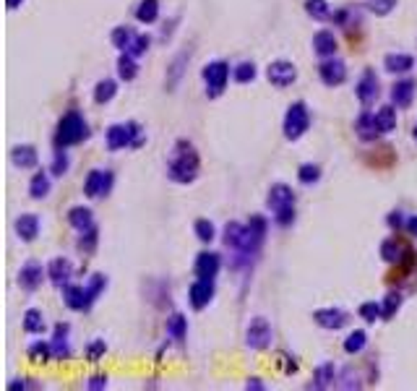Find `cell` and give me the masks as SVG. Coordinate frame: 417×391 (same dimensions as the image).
Here are the masks:
<instances>
[{
  "label": "cell",
  "instance_id": "cell-1",
  "mask_svg": "<svg viewBox=\"0 0 417 391\" xmlns=\"http://www.w3.org/2000/svg\"><path fill=\"white\" fill-rule=\"evenodd\" d=\"M199 167H201L199 152L193 149V143L180 139L172 146V154H170V162H167V178L172 183H180V186H188V183L199 178Z\"/></svg>",
  "mask_w": 417,
  "mask_h": 391
},
{
  "label": "cell",
  "instance_id": "cell-2",
  "mask_svg": "<svg viewBox=\"0 0 417 391\" xmlns=\"http://www.w3.org/2000/svg\"><path fill=\"white\" fill-rule=\"evenodd\" d=\"M266 232H269V225L261 214H253L245 225V235H243V243L238 248L232 250V266L240 269V266H250V261L256 259L263 248V240H266Z\"/></svg>",
  "mask_w": 417,
  "mask_h": 391
},
{
  "label": "cell",
  "instance_id": "cell-3",
  "mask_svg": "<svg viewBox=\"0 0 417 391\" xmlns=\"http://www.w3.org/2000/svg\"><path fill=\"white\" fill-rule=\"evenodd\" d=\"M266 206L274 217V222L279 227H289L295 222V190L289 188L287 183H276L269 188L266 196Z\"/></svg>",
  "mask_w": 417,
  "mask_h": 391
},
{
  "label": "cell",
  "instance_id": "cell-4",
  "mask_svg": "<svg viewBox=\"0 0 417 391\" xmlns=\"http://www.w3.org/2000/svg\"><path fill=\"white\" fill-rule=\"evenodd\" d=\"M83 139H89V126L81 118V112H76V110L65 112L55 130V149H68L73 143H81Z\"/></svg>",
  "mask_w": 417,
  "mask_h": 391
},
{
  "label": "cell",
  "instance_id": "cell-5",
  "mask_svg": "<svg viewBox=\"0 0 417 391\" xmlns=\"http://www.w3.org/2000/svg\"><path fill=\"white\" fill-rule=\"evenodd\" d=\"M108 149L110 152H120V149H139L143 143V130L136 120H128V123H115L108 128Z\"/></svg>",
  "mask_w": 417,
  "mask_h": 391
},
{
  "label": "cell",
  "instance_id": "cell-6",
  "mask_svg": "<svg viewBox=\"0 0 417 391\" xmlns=\"http://www.w3.org/2000/svg\"><path fill=\"white\" fill-rule=\"evenodd\" d=\"M310 128V110L305 102H292L287 107V115H285V123H282V130L289 141H298L303 139Z\"/></svg>",
  "mask_w": 417,
  "mask_h": 391
},
{
  "label": "cell",
  "instance_id": "cell-7",
  "mask_svg": "<svg viewBox=\"0 0 417 391\" xmlns=\"http://www.w3.org/2000/svg\"><path fill=\"white\" fill-rule=\"evenodd\" d=\"M203 81H206V97H216L225 94L227 89V81H230V66H227L225 60H212V63H206L203 66Z\"/></svg>",
  "mask_w": 417,
  "mask_h": 391
},
{
  "label": "cell",
  "instance_id": "cell-8",
  "mask_svg": "<svg viewBox=\"0 0 417 391\" xmlns=\"http://www.w3.org/2000/svg\"><path fill=\"white\" fill-rule=\"evenodd\" d=\"M112 183H115V175L110 170H92L86 180H83V196L86 199H102L112 190Z\"/></svg>",
  "mask_w": 417,
  "mask_h": 391
},
{
  "label": "cell",
  "instance_id": "cell-9",
  "mask_svg": "<svg viewBox=\"0 0 417 391\" xmlns=\"http://www.w3.org/2000/svg\"><path fill=\"white\" fill-rule=\"evenodd\" d=\"M266 79L272 86L276 89H287V86H292V83L298 81V68H295V63H289V60H274V63H269V68H266Z\"/></svg>",
  "mask_w": 417,
  "mask_h": 391
},
{
  "label": "cell",
  "instance_id": "cell-10",
  "mask_svg": "<svg viewBox=\"0 0 417 391\" xmlns=\"http://www.w3.org/2000/svg\"><path fill=\"white\" fill-rule=\"evenodd\" d=\"M245 344L250 350H266L272 344V323L263 316L250 319L248 329H245Z\"/></svg>",
  "mask_w": 417,
  "mask_h": 391
},
{
  "label": "cell",
  "instance_id": "cell-11",
  "mask_svg": "<svg viewBox=\"0 0 417 391\" xmlns=\"http://www.w3.org/2000/svg\"><path fill=\"white\" fill-rule=\"evenodd\" d=\"M318 79L323 81V86H342L347 81V66L345 60L339 58H323V63L318 66Z\"/></svg>",
  "mask_w": 417,
  "mask_h": 391
},
{
  "label": "cell",
  "instance_id": "cell-12",
  "mask_svg": "<svg viewBox=\"0 0 417 391\" xmlns=\"http://www.w3.org/2000/svg\"><path fill=\"white\" fill-rule=\"evenodd\" d=\"M355 94H358V99L365 107H370L376 99H378V94H381V83H378L376 71H370L368 68V71L360 76V81L355 83Z\"/></svg>",
  "mask_w": 417,
  "mask_h": 391
},
{
  "label": "cell",
  "instance_id": "cell-13",
  "mask_svg": "<svg viewBox=\"0 0 417 391\" xmlns=\"http://www.w3.org/2000/svg\"><path fill=\"white\" fill-rule=\"evenodd\" d=\"M42 279H45V269H42V263L34 259H29L19 269V287L26 290V292H34L37 287L42 285Z\"/></svg>",
  "mask_w": 417,
  "mask_h": 391
},
{
  "label": "cell",
  "instance_id": "cell-14",
  "mask_svg": "<svg viewBox=\"0 0 417 391\" xmlns=\"http://www.w3.org/2000/svg\"><path fill=\"white\" fill-rule=\"evenodd\" d=\"M212 297H214V279H199L196 277V282L188 287V300H191L193 308L203 310L212 303Z\"/></svg>",
  "mask_w": 417,
  "mask_h": 391
},
{
  "label": "cell",
  "instance_id": "cell-15",
  "mask_svg": "<svg viewBox=\"0 0 417 391\" xmlns=\"http://www.w3.org/2000/svg\"><path fill=\"white\" fill-rule=\"evenodd\" d=\"M222 269V259H219V253H212V250H203L196 256V266H193V272L199 279H214L216 274Z\"/></svg>",
  "mask_w": 417,
  "mask_h": 391
},
{
  "label": "cell",
  "instance_id": "cell-16",
  "mask_svg": "<svg viewBox=\"0 0 417 391\" xmlns=\"http://www.w3.org/2000/svg\"><path fill=\"white\" fill-rule=\"evenodd\" d=\"M415 92H417L415 79H402V81H396L391 86V105L396 107V110H407V107L412 105V99H415Z\"/></svg>",
  "mask_w": 417,
  "mask_h": 391
},
{
  "label": "cell",
  "instance_id": "cell-17",
  "mask_svg": "<svg viewBox=\"0 0 417 391\" xmlns=\"http://www.w3.org/2000/svg\"><path fill=\"white\" fill-rule=\"evenodd\" d=\"M313 321L321 326V329H329V332H336V329H342L347 326V313L339 308H321L313 313Z\"/></svg>",
  "mask_w": 417,
  "mask_h": 391
},
{
  "label": "cell",
  "instance_id": "cell-18",
  "mask_svg": "<svg viewBox=\"0 0 417 391\" xmlns=\"http://www.w3.org/2000/svg\"><path fill=\"white\" fill-rule=\"evenodd\" d=\"M355 133H358L360 141H376L378 136H381V128H378V120H376V112H370V110H365L363 115L358 118V123H355Z\"/></svg>",
  "mask_w": 417,
  "mask_h": 391
},
{
  "label": "cell",
  "instance_id": "cell-19",
  "mask_svg": "<svg viewBox=\"0 0 417 391\" xmlns=\"http://www.w3.org/2000/svg\"><path fill=\"white\" fill-rule=\"evenodd\" d=\"M48 277L52 285H68V279L73 277V263L68 259H63V256H58V259H52L48 263Z\"/></svg>",
  "mask_w": 417,
  "mask_h": 391
},
{
  "label": "cell",
  "instance_id": "cell-20",
  "mask_svg": "<svg viewBox=\"0 0 417 391\" xmlns=\"http://www.w3.org/2000/svg\"><path fill=\"white\" fill-rule=\"evenodd\" d=\"M336 48H339V42H336L334 32H329V29H321V32L313 34V52L318 58H334Z\"/></svg>",
  "mask_w": 417,
  "mask_h": 391
},
{
  "label": "cell",
  "instance_id": "cell-21",
  "mask_svg": "<svg viewBox=\"0 0 417 391\" xmlns=\"http://www.w3.org/2000/svg\"><path fill=\"white\" fill-rule=\"evenodd\" d=\"M13 227H16L19 240H24V243H34L37 235H39V217H37V214H21Z\"/></svg>",
  "mask_w": 417,
  "mask_h": 391
},
{
  "label": "cell",
  "instance_id": "cell-22",
  "mask_svg": "<svg viewBox=\"0 0 417 391\" xmlns=\"http://www.w3.org/2000/svg\"><path fill=\"white\" fill-rule=\"evenodd\" d=\"M11 162L16 167H21V170H32L39 162V154H37V149L32 143H19V146L11 149Z\"/></svg>",
  "mask_w": 417,
  "mask_h": 391
},
{
  "label": "cell",
  "instance_id": "cell-23",
  "mask_svg": "<svg viewBox=\"0 0 417 391\" xmlns=\"http://www.w3.org/2000/svg\"><path fill=\"white\" fill-rule=\"evenodd\" d=\"M407 253H409V245H405V243L396 240V237H389V240L381 243V259L386 261V263H394V266H396Z\"/></svg>",
  "mask_w": 417,
  "mask_h": 391
},
{
  "label": "cell",
  "instance_id": "cell-24",
  "mask_svg": "<svg viewBox=\"0 0 417 391\" xmlns=\"http://www.w3.org/2000/svg\"><path fill=\"white\" fill-rule=\"evenodd\" d=\"M383 68L389 73H409L415 68V58L407 52H389L383 58Z\"/></svg>",
  "mask_w": 417,
  "mask_h": 391
},
{
  "label": "cell",
  "instance_id": "cell-25",
  "mask_svg": "<svg viewBox=\"0 0 417 391\" xmlns=\"http://www.w3.org/2000/svg\"><path fill=\"white\" fill-rule=\"evenodd\" d=\"M336 381H339V373H336V368H334L332 363H323V365L316 368L310 389H332V386H336Z\"/></svg>",
  "mask_w": 417,
  "mask_h": 391
},
{
  "label": "cell",
  "instance_id": "cell-26",
  "mask_svg": "<svg viewBox=\"0 0 417 391\" xmlns=\"http://www.w3.org/2000/svg\"><path fill=\"white\" fill-rule=\"evenodd\" d=\"M63 303H65L71 310H89L86 290L79 285H63Z\"/></svg>",
  "mask_w": 417,
  "mask_h": 391
},
{
  "label": "cell",
  "instance_id": "cell-27",
  "mask_svg": "<svg viewBox=\"0 0 417 391\" xmlns=\"http://www.w3.org/2000/svg\"><path fill=\"white\" fill-rule=\"evenodd\" d=\"M68 222H71L73 230H89V227H94V214L92 209H86V206H73L71 212H68Z\"/></svg>",
  "mask_w": 417,
  "mask_h": 391
},
{
  "label": "cell",
  "instance_id": "cell-28",
  "mask_svg": "<svg viewBox=\"0 0 417 391\" xmlns=\"http://www.w3.org/2000/svg\"><path fill=\"white\" fill-rule=\"evenodd\" d=\"M50 193V175L48 172H34V178L29 183V196L34 199V201H42V199H48Z\"/></svg>",
  "mask_w": 417,
  "mask_h": 391
},
{
  "label": "cell",
  "instance_id": "cell-29",
  "mask_svg": "<svg viewBox=\"0 0 417 391\" xmlns=\"http://www.w3.org/2000/svg\"><path fill=\"white\" fill-rule=\"evenodd\" d=\"M118 94V83L112 81V79H102V81H96L94 86V102L96 105H108L112 102Z\"/></svg>",
  "mask_w": 417,
  "mask_h": 391
},
{
  "label": "cell",
  "instance_id": "cell-30",
  "mask_svg": "<svg viewBox=\"0 0 417 391\" xmlns=\"http://www.w3.org/2000/svg\"><path fill=\"white\" fill-rule=\"evenodd\" d=\"M105 287H108V277H105V274H92V277H89V282L83 285V290H86V303H89V308H92V303H94L96 297L105 292Z\"/></svg>",
  "mask_w": 417,
  "mask_h": 391
},
{
  "label": "cell",
  "instance_id": "cell-31",
  "mask_svg": "<svg viewBox=\"0 0 417 391\" xmlns=\"http://www.w3.org/2000/svg\"><path fill=\"white\" fill-rule=\"evenodd\" d=\"M167 334H170V339H175V342H183V339H185L188 323H185V316H183V313H172V316L167 319Z\"/></svg>",
  "mask_w": 417,
  "mask_h": 391
},
{
  "label": "cell",
  "instance_id": "cell-32",
  "mask_svg": "<svg viewBox=\"0 0 417 391\" xmlns=\"http://www.w3.org/2000/svg\"><path fill=\"white\" fill-rule=\"evenodd\" d=\"M136 19L141 24H154L159 19V0H141L136 8Z\"/></svg>",
  "mask_w": 417,
  "mask_h": 391
},
{
  "label": "cell",
  "instance_id": "cell-33",
  "mask_svg": "<svg viewBox=\"0 0 417 391\" xmlns=\"http://www.w3.org/2000/svg\"><path fill=\"white\" fill-rule=\"evenodd\" d=\"M118 76L123 79V81H133V79L139 76V63H136V58H133V55H128V52H120Z\"/></svg>",
  "mask_w": 417,
  "mask_h": 391
},
{
  "label": "cell",
  "instance_id": "cell-34",
  "mask_svg": "<svg viewBox=\"0 0 417 391\" xmlns=\"http://www.w3.org/2000/svg\"><path fill=\"white\" fill-rule=\"evenodd\" d=\"M305 13L316 21H329L332 19V6L326 0H305Z\"/></svg>",
  "mask_w": 417,
  "mask_h": 391
},
{
  "label": "cell",
  "instance_id": "cell-35",
  "mask_svg": "<svg viewBox=\"0 0 417 391\" xmlns=\"http://www.w3.org/2000/svg\"><path fill=\"white\" fill-rule=\"evenodd\" d=\"M365 344H368V334L363 332V329H355L352 334H347L345 339V352L347 355H358L365 350Z\"/></svg>",
  "mask_w": 417,
  "mask_h": 391
},
{
  "label": "cell",
  "instance_id": "cell-36",
  "mask_svg": "<svg viewBox=\"0 0 417 391\" xmlns=\"http://www.w3.org/2000/svg\"><path fill=\"white\" fill-rule=\"evenodd\" d=\"M376 120H378L381 133H391L396 128V110H394V105H383L381 110H376Z\"/></svg>",
  "mask_w": 417,
  "mask_h": 391
},
{
  "label": "cell",
  "instance_id": "cell-37",
  "mask_svg": "<svg viewBox=\"0 0 417 391\" xmlns=\"http://www.w3.org/2000/svg\"><path fill=\"white\" fill-rule=\"evenodd\" d=\"M243 235H245V225H240V222H227L225 225V245L230 250H235L243 243Z\"/></svg>",
  "mask_w": 417,
  "mask_h": 391
},
{
  "label": "cell",
  "instance_id": "cell-38",
  "mask_svg": "<svg viewBox=\"0 0 417 391\" xmlns=\"http://www.w3.org/2000/svg\"><path fill=\"white\" fill-rule=\"evenodd\" d=\"M24 332L26 334H42L45 332V316L42 310L37 308H29L24 313Z\"/></svg>",
  "mask_w": 417,
  "mask_h": 391
},
{
  "label": "cell",
  "instance_id": "cell-39",
  "mask_svg": "<svg viewBox=\"0 0 417 391\" xmlns=\"http://www.w3.org/2000/svg\"><path fill=\"white\" fill-rule=\"evenodd\" d=\"M133 37H136V32H133L131 26H115L112 34H110V39H112V45H115L120 52H125L128 45L133 42Z\"/></svg>",
  "mask_w": 417,
  "mask_h": 391
},
{
  "label": "cell",
  "instance_id": "cell-40",
  "mask_svg": "<svg viewBox=\"0 0 417 391\" xmlns=\"http://www.w3.org/2000/svg\"><path fill=\"white\" fill-rule=\"evenodd\" d=\"M68 167H71V159H68V152H65V149H55V154H52V167H50V172H52L55 178H63V175L68 172Z\"/></svg>",
  "mask_w": 417,
  "mask_h": 391
},
{
  "label": "cell",
  "instance_id": "cell-41",
  "mask_svg": "<svg viewBox=\"0 0 417 391\" xmlns=\"http://www.w3.org/2000/svg\"><path fill=\"white\" fill-rule=\"evenodd\" d=\"M26 355L32 363H48V360H52V347H50V342H34Z\"/></svg>",
  "mask_w": 417,
  "mask_h": 391
},
{
  "label": "cell",
  "instance_id": "cell-42",
  "mask_svg": "<svg viewBox=\"0 0 417 391\" xmlns=\"http://www.w3.org/2000/svg\"><path fill=\"white\" fill-rule=\"evenodd\" d=\"M193 232H196V237H199L201 243H212L216 237V227H214V222H209V219H196Z\"/></svg>",
  "mask_w": 417,
  "mask_h": 391
},
{
  "label": "cell",
  "instance_id": "cell-43",
  "mask_svg": "<svg viewBox=\"0 0 417 391\" xmlns=\"http://www.w3.org/2000/svg\"><path fill=\"white\" fill-rule=\"evenodd\" d=\"M96 240H99V227H89V230H83L81 237H79V248L83 253H94L96 248Z\"/></svg>",
  "mask_w": 417,
  "mask_h": 391
},
{
  "label": "cell",
  "instance_id": "cell-44",
  "mask_svg": "<svg viewBox=\"0 0 417 391\" xmlns=\"http://www.w3.org/2000/svg\"><path fill=\"white\" fill-rule=\"evenodd\" d=\"M298 180L303 183V186H313V183H318L321 180V167L318 165H300L298 170Z\"/></svg>",
  "mask_w": 417,
  "mask_h": 391
},
{
  "label": "cell",
  "instance_id": "cell-45",
  "mask_svg": "<svg viewBox=\"0 0 417 391\" xmlns=\"http://www.w3.org/2000/svg\"><path fill=\"white\" fill-rule=\"evenodd\" d=\"M50 347H52V360H68V357H71L68 337H52V339H50Z\"/></svg>",
  "mask_w": 417,
  "mask_h": 391
},
{
  "label": "cell",
  "instance_id": "cell-46",
  "mask_svg": "<svg viewBox=\"0 0 417 391\" xmlns=\"http://www.w3.org/2000/svg\"><path fill=\"white\" fill-rule=\"evenodd\" d=\"M360 319L368 321V323H376V321L383 319V308L376 303V300H370V303H363L360 305Z\"/></svg>",
  "mask_w": 417,
  "mask_h": 391
},
{
  "label": "cell",
  "instance_id": "cell-47",
  "mask_svg": "<svg viewBox=\"0 0 417 391\" xmlns=\"http://www.w3.org/2000/svg\"><path fill=\"white\" fill-rule=\"evenodd\" d=\"M256 63H240V66H235V71H232V76H235V81L238 83H250L253 79H256Z\"/></svg>",
  "mask_w": 417,
  "mask_h": 391
},
{
  "label": "cell",
  "instance_id": "cell-48",
  "mask_svg": "<svg viewBox=\"0 0 417 391\" xmlns=\"http://www.w3.org/2000/svg\"><path fill=\"white\" fill-rule=\"evenodd\" d=\"M149 45H152V37H149V34H136L125 52H128V55H133V58H141V55H146Z\"/></svg>",
  "mask_w": 417,
  "mask_h": 391
},
{
  "label": "cell",
  "instance_id": "cell-49",
  "mask_svg": "<svg viewBox=\"0 0 417 391\" xmlns=\"http://www.w3.org/2000/svg\"><path fill=\"white\" fill-rule=\"evenodd\" d=\"M365 6H368V11L376 13V16H389V13L399 6V0H365Z\"/></svg>",
  "mask_w": 417,
  "mask_h": 391
},
{
  "label": "cell",
  "instance_id": "cell-50",
  "mask_svg": "<svg viewBox=\"0 0 417 391\" xmlns=\"http://www.w3.org/2000/svg\"><path fill=\"white\" fill-rule=\"evenodd\" d=\"M399 305H402V295H399V292H389V295H386V300H383V303H381V308H383V321L394 319V313L399 310Z\"/></svg>",
  "mask_w": 417,
  "mask_h": 391
},
{
  "label": "cell",
  "instance_id": "cell-51",
  "mask_svg": "<svg viewBox=\"0 0 417 391\" xmlns=\"http://www.w3.org/2000/svg\"><path fill=\"white\" fill-rule=\"evenodd\" d=\"M339 389H360L363 383H360V376L352 370V368H345L342 373H339V383H336Z\"/></svg>",
  "mask_w": 417,
  "mask_h": 391
},
{
  "label": "cell",
  "instance_id": "cell-52",
  "mask_svg": "<svg viewBox=\"0 0 417 391\" xmlns=\"http://www.w3.org/2000/svg\"><path fill=\"white\" fill-rule=\"evenodd\" d=\"M105 352H108V344H105V339H94V342L86 347V360H89V363H99Z\"/></svg>",
  "mask_w": 417,
  "mask_h": 391
},
{
  "label": "cell",
  "instance_id": "cell-53",
  "mask_svg": "<svg viewBox=\"0 0 417 391\" xmlns=\"http://www.w3.org/2000/svg\"><path fill=\"white\" fill-rule=\"evenodd\" d=\"M386 225L391 227V230H402L407 225V219L402 217V212H391L389 214V219H386Z\"/></svg>",
  "mask_w": 417,
  "mask_h": 391
},
{
  "label": "cell",
  "instance_id": "cell-54",
  "mask_svg": "<svg viewBox=\"0 0 417 391\" xmlns=\"http://www.w3.org/2000/svg\"><path fill=\"white\" fill-rule=\"evenodd\" d=\"M86 389H92V391L108 389V376H92L89 383H86Z\"/></svg>",
  "mask_w": 417,
  "mask_h": 391
},
{
  "label": "cell",
  "instance_id": "cell-55",
  "mask_svg": "<svg viewBox=\"0 0 417 391\" xmlns=\"http://www.w3.org/2000/svg\"><path fill=\"white\" fill-rule=\"evenodd\" d=\"M405 230H407V235H409V237H417V214H412V217L407 219Z\"/></svg>",
  "mask_w": 417,
  "mask_h": 391
},
{
  "label": "cell",
  "instance_id": "cell-56",
  "mask_svg": "<svg viewBox=\"0 0 417 391\" xmlns=\"http://www.w3.org/2000/svg\"><path fill=\"white\" fill-rule=\"evenodd\" d=\"M245 389H253V391H263L266 386L261 383V379H248V383H245Z\"/></svg>",
  "mask_w": 417,
  "mask_h": 391
},
{
  "label": "cell",
  "instance_id": "cell-57",
  "mask_svg": "<svg viewBox=\"0 0 417 391\" xmlns=\"http://www.w3.org/2000/svg\"><path fill=\"white\" fill-rule=\"evenodd\" d=\"M26 0H6V6H8V11H16V8H21Z\"/></svg>",
  "mask_w": 417,
  "mask_h": 391
},
{
  "label": "cell",
  "instance_id": "cell-58",
  "mask_svg": "<svg viewBox=\"0 0 417 391\" xmlns=\"http://www.w3.org/2000/svg\"><path fill=\"white\" fill-rule=\"evenodd\" d=\"M16 389H26V383L21 379H16L13 383H8V391H16Z\"/></svg>",
  "mask_w": 417,
  "mask_h": 391
},
{
  "label": "cell",
  "instance_id": "cell-59",
  "mask_svg": "<svg viewBox=\"0 0 417 391\" xmlns=\"http://www.w3.org/2000/svg\"><path fill=\"white\" fill-rule=\"evenodd\" d=\"M415 141H417V126H415Z\"/></svg>",
  "mask_w": 417,
  "mask_h": 391
}]
</instances>
